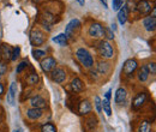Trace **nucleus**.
Wrapping results in <instances>:
<instances>
[{"label":"nucleus","instance_id":"nucleus-41","mask_svg":"<svg viewBox=\"0 0 156 132\" xmlns=\"http://www.w3.org/2000/svg\"><path fill=\"white\" fill-rule=\"evenodd\" d=\"M111 29H112V30H115V29H117V25H115V24H112V28H111Z\"/></svg>","mask_w":156,"mask_h":132},{"label":"nucleus","instance_id":"nucleus-35","mask_svg":"<svg viewBox=\"0 0 156 132\" xmlns=\"http://www.w3.org/2000/svg\"><path fill=\"white\" fill-rule=\"evenodd\" d=\"M95 107H96V111L98 113L102 112V107H101V98L98 96H95Z\"/></svg>","mask_w":156,"mask_h":132},{"label":"nucleus","instance_id":"nucleus-5","mask_svg":"<svg viewBox=\"0 0 156 132\" xmlns=\"http://www.w3.org/2000/svg\"><path fill=\"white\" fill-rule=\"evenodd\" d=\"M88 34L94 38H102L105 36V27L101 23H93L89 27Z\"/></svg>","mask_w":156,"mask_h":132},{"label":"nucleus","instance_id":"nucleus-30","mask_svg":"<svg viewBox=\"0 0 156 132\" xmlns=\"http://www.w3.org/2000/svg\"><path fill=\"white\" fill-rule=\"evenodd\" d=\"M33 55H34V58L35 59H41V58H43L44 55H46V52H43V51H40V49H34L33 51Z\"/></svg>","mask_w":156,"mask_h":132},{"label":"nucleus","instance_id":"nucleus-15","mask_svg":"<svg viewBox=\"0 0 156 132\" xmlns=\"http://www.w3.org/2000/svg\"><path fill=\"white\" fill-rule=\"evenodd\" d=\"M11 53H12V49L9 45L6 43H1L0 45V55L2 60H9L11 59Z\"/></svg>","mask_w":156,"mask_h":132},{"label":"nucleus","instance_id":"nucleus-37","mask_svg":"<svg viewBox=\"0 0 156 132\" xmlns=\"http://www.w3.org/2000/svg\"><path fill=\"white\" fill-rule=\"evenodd\" d=\"M111 94H112V90H108V91L106 93V96H105V97H106V100H108V101L111 100Z\"/></svg>","mask_w":156,"mask_h":132},{"label":"nucleus","instance_id":"nucleus-38","mask_svg":"<svg viewBox=\"0 0 156 132\" xmlns=\"http://www.w3.org/2000/svg\"><path fill=\"white\" fill-rule=\"evenodd\" d=\"M2 94H4V85L0 83V96H1Z\"/></svg>","mask_w":156,"mask_h":132},{"label":"nucleus","instance_id":"nucleus-27","mask_svg":"<svg viewBox=\"0 0 156 132\" xmlns=\"http://www.w3.org/2000/svg\"><path fill=\"white\" fill-rule=\"evenodd\" d=\"M27 82H28V84H30V85L37 84V82H39V76H37V73H31V75H29L28 78H27Z\"/></svg>","mask_w":156,"mask_h":132},{"label":"nucleus","instance_id":"nucleus-6","mask_svg":"<svg viewBox=\"0 0 156 132\" xmlns=\"http://www.w3.org/2000/svg\"><path fill=\"white\" fill-rule=\"evenodd\" d=\"M137 67H138V62H137L136 59H129V60L125 61L121 72H122V75H125L126 77H131V76L133 75V72L137 70Z\"/></svg>","mask_w":156,"mask_h":132},{"label":"nucleus","instance_id":"nucleus-42","mask_svg":"<svg viewBox=\"0 0 156 132\" xmlns=\"http://www.w3.org/2000/svg\"><path fill=\"white\" fill-rule=\"evenodd\" d=\"M13 132H23L22 130H16V131H13Z\"/></svg>","mask_w":156,"mask_h":132},{"label":"nucleus","instance_id":"nucleus-34","mask_svg":"<svg viewBox=\"0 0 156 132\" xmlns=\"http://www.w3.org/2000/svg\"><path fill=\"white\" fill-rule=\"evenodd\" d=\"M105 36L108 38V40H113L114 38V34L112 31V29H108V28H105Z\"/></svg>","mask_w":156,"mask_h":132},{"label":"nucleus","instance_id":"nucleus-39","mask_svg":"<svg viewBox=\"0 0 156 132\" xmlns=\"http://www.w3.org/2000/svg\"><path fill=\"white\" fill-rule=\"evenodd\" d=\"M77 1L80 6H84V4H85V0H77Z\"/></svg>","mask_w":156,"mask_h":132},{"label":"nucleus","instance_id":"nucleus-32","mask_svg":"<svg viewBox=\"0 0 156 132\" xmlns=\"http://www.w3.org/2000/svg\"><path fill=\"white\" fill-rule=\"evenodd\" d=\"M147 66V69H148V71H149V73H151V75H155L156 73V65L155 62H149L148 65H145Z\"/></svg>","mask_w":156,"mask_h":132},{"label":"nucleus","instance_id":"nucleus-20","mask_svg":"<svg viewBox=\"0 0 156 132\" xmlns=\"http://www.w3.org/2000/svg\"><path fill=\"white\" fill-rule=\"evenodd\" d=\"M118 11H119L118 12V20H119V23L120 24H125L126 20H127V13H129L126 6H121Z\"/></svg>","mask_w":156,"mask_h":132},{"label":"nucleus","instance_id":"nucleus-24","mask_svg":"<svg viewBox=\"0 0 156 132\" xmlns=\"http://www.w3.org/2000/svg\"><path fill=\"white\" fill-rule=\"evenodd\" d=\"M109 70V64L106 62V61H100L98 65V71L101 75H106Z\"/></svg>","mask_w":156,"mask_h":132},{"label":"nucleus","instance_id":"nucleus-1","mask_svg":"<svg viewBox=\"0 0 156 132\" xmlns=\"http://www.w3.org/2000/svg\"><path fill=\"white\" fill-rule=\"evenodd\" d=\"M76 58L78 59V61L87 69H90L94 65V58L93 55L85 49V48H79L76 51Z\"/></svg>","mask_w":156,"mask_h":132},{"label":"nucleus","instance_id":"nucleus-3","mask_svg":"<svg viewBox=\"0 0 156 132\" xmlns=\"http://www.w3.org/2000/svg\"><path fill=\"white\" fill-rule=\"evenodd\" d=\"M79 29H80V22L77 18H75L69 22V24L65 28V33L64 34L67 37V40H71V38H75Z\"/></svg>","mask_w":156,"mask_h":132},{"label":"nucleus","instance_id":"nucleus-23","mask_svg":"<svg viewBox=\"0 0 156 132\" xmlns=\"http://www.w3.org/2000/svg\"><path fill=\"white\" fill-rule=\"evenodd\" d=\"M137 132H151V125L148 120H143L140 121L139 126H138V131Z\"/></svg>","mask_w":156,"mask_h":132},{"label":"nucleus","instance_id":"nucleus-14","mask_svg":"<svg viewBox=\"0 0 156 132\" xmlns=\"http://www.w3.org/2000/svg\"><path fill=\"white\" fill-rule=\"evenodd\" d=\"M126 98H127V91H126V89L125 88H119L117 91H115V97H114L115 103H118V105H124L125 101H126Z\"/></svg>","mask_w":156,"mask_h":132},{"label":"nucleus","instance_id":"nucleus-29","mask_svg":"<svg viewBox=\"0 0 156 132\" xmlns=\"http://www.w3.org/2000/svg\"><path fill=\"white\" fill-rule=\"evenodd\" d=\"M122 4H124V0H113L112 1V7H113L114 11H118L122 6Z\"/></svg>","mask_w":156,"mask_h":132},{"label":"nucleus","instance_id":"nucleus-28","mask_svg":"<svg viewBox=\"0 0 156 132\" xmlns=\"http://www.w3.org/2000/svg\"><path fill=\"white\" fill-rule=\"evenodd\" d=\"M125 6H126L127 11H131V12L136 11V1L135 0H127Z\"/></svg>","mask_w":156,"mask_h":132},{"label":"nucleus","instance_id":"nucleus-2","mask_svg":"<svg viewBox=\"0 0 156 132\" xmlns=\"http://www.w3.org/2000/svg\"><path fill=\"white\" fill-rule=\"evenodd\" d=\"M98 52L101 57L106 59H112L114 57V49L108 41H103V40L100 41L98 46Z\"/></svg>","mask_w":156,"mask_h":132},{"label":"nucleus","instance_id":"nucleus-36","mask_svg":"<svg viewBox=\"0 0 156 132\" xmlns=\"http://www.w3.org/2000/svg\"><path fill=\"white\" fill-rule=\"evenodd\" d=\"M7 71V65L4 62V60L2 61H0V76L5 75V72Z\"/></svg>","mask_w":156,"mask_h":132},{"label":"nucleus","instance_id":"nucleus-7","mask_svg":"<svg viewBox=\"0 0 156 132\" xmlns=\"http://www.w3.org/2000/svg\"><path fill=\"white\" fill-rule=\"evenodd\" d=\"M40 65H41V69L44 72H52L55 69V66H57V60L52 57H47L41 61Z\"/></svg>","mask_w":156,"mask_h":132},{"label":"nucleus","instance_id":"nucleus-16","mask_svg":"<svg viewBox=\"0 0 156 132\" xmlns=\"http://www.w3.org/2000/svg\"><path fill=\"white\" fill-rule=\"evenodd\" d=\"M16 94H17V84L16 83H11L10 89H9V95H7V101L11 106L15 105V98H16Z\"/></svg>","mask_w":156,"mask_h":132},{"label":"nucleus","instance_id":"nucleus-25","mask_svg":"<svg viewBox=\"0 0 156 132\" xmlns=\"http://www.w3.org/2000/svg\"><path fill=\"white\" fill-rule=\"evenodd\" d=\"M101 107L103 108V112L107 114V116H111L112 115V108H111V103H109V101L108 100H103V101H101Z\"/></svg>","mask_w":156,"mask_h":132},{"label":"nucleus","instance_id":"nucleus-22","mask_svg":"<svg viewBox=\"0 0 156 132\" xmlns=\"http://www.w3.org/2000/svg\"><path fill=\"white\" fill-rule=\"evenodd\" d=\"M67 37L65 36V34L62 33V34H59L58 36H55V37H53V42L54 43H57V45H59V46H67Z\"/></svg>","mask_w":156,"mask_h":132},{"label":"nucleus","instance_id":"nucleus-26","mask_svg":"<svg viewBox=\"0 0 156 132\" xmlns=\"http://www.w3.org/2000/svg\"><path fill=\"white\" fill-rule=\"evenodd\" d=\"M41 132H57V127L54 124L47 123V124H43L41 126Z\"/></svg>","mask_w":156,"mask_h":132},{"label":"nucleus","instance_id":"nucleus-11","mask_svg":"<svg viewBox=\"0 0 156 132\" xmlns=\"http://www.w3.org/2000/svg\"><path fill=\"white\" fill-rule=\"evenodd\" d=\"M30 105H31L33 108L42 109V108H44V107L47 106V102H46V100H44L42 96L35 95V96H33V97L30 98Z\"/></svg>","mask_w":156,"mask_h":132},{"label":"nucleus","instance_id":"nucleus-40","mask_svg":"<svg viewBox=\"0 0 156 132\" xmlns=\"http://www.w3.org/2000/svg\"><path fill=\"white\" fill-rule=\"evenodd\" d=\"M101 1H102V4H103V6H105V7L107 9V7H108V6H107V0H101Z\"/></svg>","mask_w":156,"mask_h":132},{"label":"nucleus","instance_id":"nucleus-10","mask_svg":"<svg viewBox=\"0 0 156 132\" xmlns=\"http://www.w3.org/2000/svg\"><path fill=\"white\" fill-rule=\"evenodd\" d=\"M51 78L55 83H62L66 79V72L62 69H54L51 72Z\"/></svg>","mask_w":156,"mask_h":132},{"label":"nucleus","instance_id":"nucleus-13","mask_svg":"<svg viewBox=\"0 0 156 132\" xmlns=\"http://www.w3.org/2000/svg\"><path fill=\"white\" fill-rule=\"evenodd\" d=\"M145 100H147V94L145 93H139L132 101V108L133 109H139L145 103Z\"/></svg>","mask_w":156,"mask_h":132},{"label":"nucleus","instance_id":"nucleus-12","mask_svg":"<svg viewBox=\"0 0 156 132\" xmlns=\"http://www.w3.org/2000/svg\"><path fill=\"white\" fill-rule=\"evenodd\" d=\"M91 112V103L88 100H83L78 103V113L82 115H87Z\"/></svg>","mask_w":156,"mask_h":132},{"label":"nucleus","instance_id":"nucleus-19","mask_svg":"<svg viewBox=\"0 0 156 132\" xmlns=\"http://www.w3.org/2000/svg\"><path fill=\"white\" fill-rule=\"evenodd\" d=\"M42 109H39V108H30L27 111V116L31 120H36V119H40L42 116Z\"/></svg>","mask_w":156,"mask_h":132},{"label":"nucleus","instance_id":"nucleus-33","mask_svg":"<svg viewBox=\"0 0 156 132\" xmlns=\"http://www.w3.org/2000/svg\"><path fill=\"white\" fill-rule=\"evenodd\" d=\"M27 66H28V61H27V60L22 61L20 65L17 66V70H16V72H17V73H20V72H22V71H23V70H24Z\"/></svg>","mask_w":156,"mask_h":132},{"label":"nucleus","instance_id":"nucleus-31","mask_svg":"<svg viewBox=\"0 0 156 132\" xmlns=\"http://www.w3.org/2000/svg\"><path fill=\"white\" fill-rule=\"evenodd\" d=\"M20 48L17 46L12 49V53H11V60H16L17 58L20 57Z\"/></svg>","mask_w":156,"mask_h":132},{"label":"nucleus","instance_id":"nucleus-9","mask_svg":"<svg viewBox=\"0 0 156 132\" xmlns=\"http://www.w3.org/2000/svg\"><path fill=\"white\" fill-rule=\"evenodd\" d=\"M96 126H98V118L94 114L85 118V120H84V130H85V132L93 131Z\"/></svg>","mask_w":156,"mask_h":132},{"label":"nucleus","instance_id":"nucleus-17","mask_svg":"<svg viewBox=\"0 0 156 132\" xmlns=\"http://www.w3.org/2000/svg\"><path fill=\"white\" fill-rule=\"evenodd\" d=\"M143 25H144V28L148 31H154L156 27V18L148 16L147 18H144V20H143Z\"/></svg>","mask_w":156,"mask_h":132},{"label":"nucleus","instance_id":"nucleus-4","mask_svg":"<svg viewBox=\"0 0 156 132\" xmlns=\"http://www.w3.org/2000/svg\"><path fill=\"white\" fill-rule=\"evenodd\" d=\"M29 37H30V42H31L33 46H41V45H43L44 41H46L44 34H43L40 29H37V28H35V29L31 30Z\"/></svg>","mask_w":156,"mask_h":132},{"label":"nucleus","instance_id":"nucleus-21","mask_svg":"<svg viewBox=\"0 0 156 132\" xmlns=\"http://www.w3.org/2000/svg\"><path fill=\"white\" fill-rule=\"evenodd\" d=\"M149 71H148V69H147V66L144 65V66H142L139 70H138V73H137V77H138V80L139 82H145L148 78H149Z\"/></svg>","mask_w":156,"mask_h":132},{"label":"nucleus","instance_id":"nucleus-8","mask_svg":"<svg viewBox=\"0 0 156 132\" xmlns=\"http://www.w3.org/2000/svg\"><path fill=\"white\" fill-rule=\"evenodd\" d=\"M153 6L151 2L148 0H140L138 4H136V11H138L140 15H147L151 11Z\"/></svg>","mask_w":156,"mask_h":132},{"label":"nucleus","instance_id":"nucleus-43","mask_svg":"<svg viewBox=\"0 0 156 132\" xmlns=\"http://www.w3.org/2000/svg\"><path fill=\"white\" fill-rule=\"evenodd\" d=\"M34 1H40V0H34Z\"/></svg>","mask_w":156,"mask_h":132},{"label":"nucleus","instance_id":"nucleus-18","mask_svg":"<svg viewBox=\"0 0 156 132\" xmlns=\"http://www.w3.org/2000/svg\"><path fill=\"white\" fill-rule=\"evenodd\" d=\"M71 88H72V90L75 91V93H80V91H83V89H84V83L82 82V79L80 78H73L72 79V82H71Z\"/></svg>","mask_w":156,"mask_h":132}]
</instances>
